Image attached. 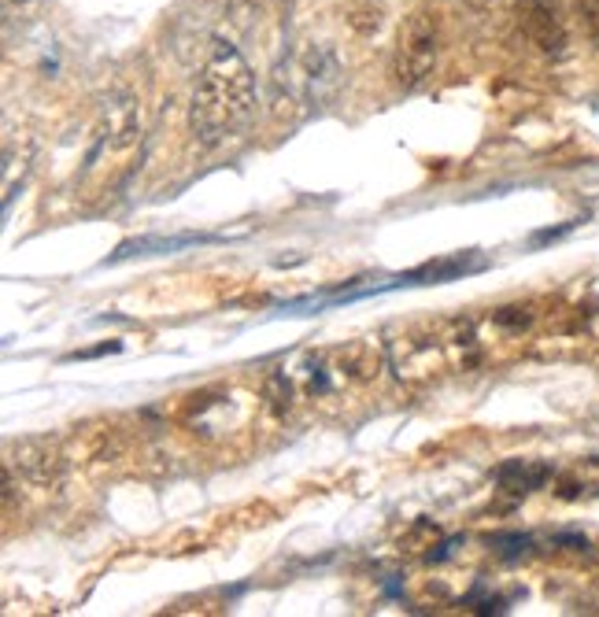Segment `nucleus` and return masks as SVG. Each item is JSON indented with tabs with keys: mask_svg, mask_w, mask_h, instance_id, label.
Returning a JSON list of instances; mask_svg holds the SVG:
<instances>
[{
	"mask_svg": "<svg viewBox=\"0 0 599 617\" xmlns=\"http://www.w3.org/2000/svg\"><path fill=\"white\" fill-rule=\"evenodd\" d=\"M226 237L219 233H171V237H134V241H123L115 252L100 263V267H115V263H126V259H141V255H174L182 248H200V244H219Z\"/></svg>",
	"mask_w": 599,
	"mask_h": 617,
	"instance_id": "nucleus-4",
	"label": "nucleus"
},
{
	"mask_svg": "<svg viewBox=\"0 0 599 617\" xmlns=\"http://www.w3.org/2000/svg\"><path fill=\"white\" fill-rule=\"evenodd\" d=\"M300 78H304V97L311 108H326L337 89H341L344 67L333 45H307L304 60H300Z\"/></svg>",
	"mask_w": 599,
	"mask_h": 617,
	"instance_id": "nucleus-3",
	"label": "nucleus"
},
{
	"mask_svg": "<svg viewBox=\"0 0 599 617\" xmlns=\"http://www.w3.org/2000/svg\"><path fill=\"white\" fill-rule=\"evenodd\" d=\"M123 344L119 340H111V344H100V348H89V351H74L71 359H97V355H104V351H119Z\"/></svg>",
	"mask_w": 599,
	"mask_h": 617,
	"instance_id": "nucleus-11",
	"label": "nucleus"
},
{
	"mask_svg": "<svg viewBox=\"0 0 599 617\" xmlns=\"http://www.w3.org/2000/svg\"><path fill=\"white\" fill-rule=\"evenodd\" d=\"M256 111V74L237 45L215 41L189 104V130L204 148L237 137Z\"/></svg>",
	"mask_w": 599,
	"mask_h": 617,
	"instance_id": "nucleus-1",
	"label": "nucleus"
},
{
	"mask_svg": "<svg viewBox=\"0 0 599 617\" xmlns=\"http://www.w3.org/2000/svg\"><path fill=\"white\" fill-rule=\"evenodd\" d=\"M548 466L544 462H507V466H500L496 470V481L507 488V492H537L540 484L548 481Z\"/></svg>",
	"mask_w": 599,
	"mask_h": 617,
	"instance_id": "nucleus-7",
	"label": "nucleus"
},
{
	"mask_svg": "<svg viewBox=\"0 0 599 617\" xmlns=\"http://www.w3.org/2000/svg\"><path fill=\"white\" fill-rule=\"evenodd\" d=\"M137 134H141V111H137L134 100H119L108 115V134L104 137H108L115 148H126V145H134Z\"/></svg>",
	"mask_w": 599,
	"mask_h": 617,
	"instance_id": "nucleus-8",
	"label": "nucleus"
},
{
	"mask_svg": "<svg viewBox=\"0 0 599 617\" xmlns=\"http://www.w3.org/2000/svg\"><path fill=\"white\" fill-rule=\"evenodd\" d=\"M529 544H533V540H529V536H522V533L496 536V540H492V547H496V551H500L503 558H518V555H526V551H529Z\"/></svg>",
	"mask_w": 599,
	"mask_h": 617,
	"instance_id": "nucleus-9",
	"label": "nucleus"
},
{
	"mask_svg": "<svg viewBox=\"0 0 599 617\" xmlns=\"http://www.w3.org/2000/svg\"><path fill=\"white\" fill-rule=\"evenodd\" d=\"M441 56V26L429 12H411L400 23L396 49H392V82L404 93H415L433 78Z\"/></svg>",
	"mask_w": 599,
	"mask_h": 617,
	"instance_id": "nucleus-2",
	"label": "nucleus"
},
{
	"mask_svg": "<svg viewBox=\"0 0 599 617\" xmlns=\"http://www.w3.org/2000/svg\"><path fill=\"white\" fill-rule=\"evenodd\" d=\"M526 34L537 41L544 52L563 49V23L555 12V0H526Z\"/></svg>",
	"mask_w": 599,
	"mask_h": 617,
	"instance_id": "nucleus-5",
	"label": "nucleus"
},
{
	"mask_svg": "<svg viewBox=\"0 0 599 617\" xmlns=\"http://www.w3.org/2000/svg\"><path fill=\"white\" fill-rule=\"evenodd\" d=\"M15 462H19V470H23L30 481H52L56 470H60V451H56V444H49V440H37V455H34V440H23V444L15 448Z\"/></svg>",
	"mask_w": 599,
	"mask_h": 617,
	"instance_id": "nucleus-6",
	"label": "nucleus"
},
{
	"mask_svg": "<svg viewBox=\"0 0 599 617\" xmlns=\"http://www.w3.org/2000/svg\"><path fill=\"white\" fill-rule=\"evenodd\" d=\"M577 222H566V226H555V230H540V233H533V237H529V244H533V248H540V244H548V241H559V237H566V233L574 230Z\"/></svg>",
	"mask_w": 599,
	"mask_h": 617,
	"instance_id": "nucleus-10",
	"label": "nucleus"
}]
</instances>
